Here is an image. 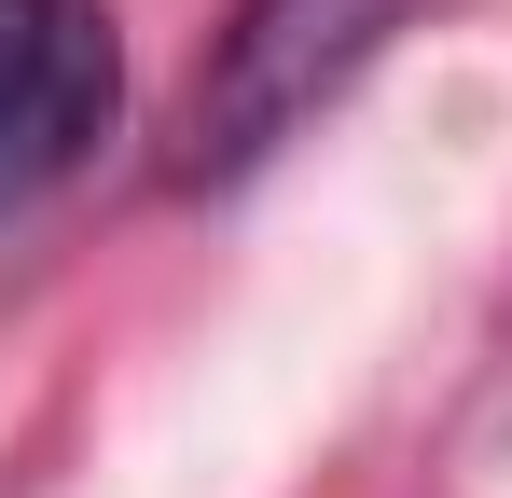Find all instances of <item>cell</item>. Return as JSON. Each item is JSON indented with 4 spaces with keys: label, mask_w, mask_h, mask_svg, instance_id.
I'll return each mask as SVG.
<instances>
[{
    "label": "cell",
    "mask_w": 512,
    "mask_h": 498,
    "mask_svg": "<svg viewBox=\"0 0 512 498\" xmlns=\"http://www.w3.org/2000/svg\"><path fill=\"white\" fill-rule=\"evenodd\" d=\"M416 14L429 0H236L208 42V83H194V180H236L291 125H319Z\"/></svg>",
    "instance_id": "cell-1"
},
{
    "label": "cell",
    "mask_w": 512,
    "mask_h": 498,
    "mask_svg": "<svg viewBox=\"0 0 512 498\" xmlns=\"http://www.w3.org/2000/svg\"><path fill=\"white\" fill-rule=\"evenodd\" d=\"M125 125V28L97 0H0V222Z\"/></svg>",
    "instance_id": "cell-2"
}]
</instances>
